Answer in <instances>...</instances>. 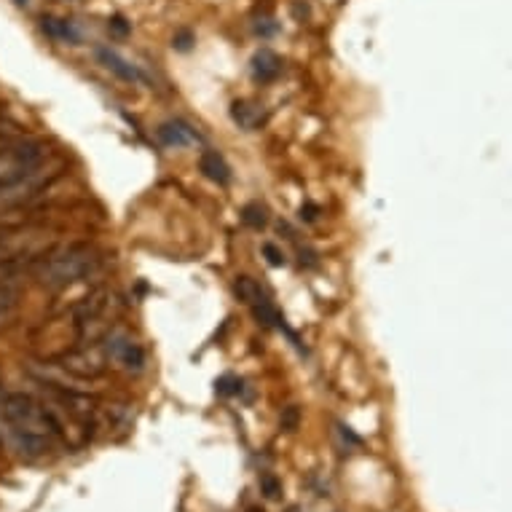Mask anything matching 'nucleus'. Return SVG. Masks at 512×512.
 <instances>
[{
	"instance_id": "obj_2",
	"label": "nucleus",
	"mask_w": 512,
	"mask_h": 512,
	"mask_svg": "<svg viewBox=\"0 0 512 512\" xmlns=\"http://www.w3.org/2000/svg\"><path fill=\"white\" fill-rule=\"evenodd\" d=\"M97 266H100V258L89 244H68V247H54L46 252L38 261L35 277L43 287L59 290V287H70L92 277Z\"/></svg>"
},
{
	"instance_id": "obj_8",
	"label": "nucleus",
	"mask_w": 512,
	"mask_h": 512,
	"mask_svg": "<svg viewBox=\"0 0 512 512\" xmlns=\"http://www.w3.org/2000/svg\"><path fill=\"white\" fill-rule=\"evenodd\" d=\"M250 70H252V78H255V81H261V84H271V81H274V78L282 73V59H279L271 49H261L258 54H255V57H252Z\"/></svg>"
},
{
	"instance_id": "obj_20",
	"label": "nucleus",
	"mask_w": 512,
	"mask_h": 512,
	"mask_svg": "<svg viewBox=\"0 0 512 512\" xmlns=\"http://www.w3.org/2000/svg\"><path fill=\"white\" fill-rule=\"evenodd\" d=\"M9 226H14V223H9ZM9 226H3V223H0V231H3V228H9Z\"/></svg>"
},
{
	"instance_id": "obj_17",
	"label": "nucleus",
	"mask_w": 512,
	"mask_h": 512,
	"mask_svg": "<svg viewBox=\"0 0 512 512\" xmlns=\"http://www.w3.org/2000/svg\"><path fill=\"white\" fill-rule=\"evenodd\" d=\"M301 218H306V220L317 218V207H311V204H309V207H306V210H303V207H301Z\"/></svg>"
},
{
	"instance_id": "obj_3",
	"label": "nucleus",
	"mask_w": 512,
	"mask_h": 512,
	"mask_svg": "<svg viewBox=\"0 0 512 512\" xmlns=\"http://www.w3.org/2000/svg\"><path fill=\"white\" fill-rule=\"evenodd\" d=\"M57 247V236L46 228L9 226L0 231V263L41 261L43 255Z\"/></svg>"
},
{
	"instance_id": "obj_16",
	"label": "nucleus",
	"mask_w": 512,
	"mask_h": 512,
	"mask_svg": "<svg viewBox=\"0 0 512 512\" xmlns=\"http://www.w3.org/2000/svg\"><path fill=\"white\" fill-rule=\"evenodd\" d=\"M261 488H263V494L269 496V499H277L279 496V491H282V488H279V483L274 478H271V475H266V478L261 480Z\"/></svg>"
},
{
	"instance_id": "obj_1",
	"label": "nucleus",
	"mask_w": 512,
	"mask_h": 512,
	"mask_svg": "<svg viewBox=\"0 0 512 512\" xmlns=\"http://www.w3.org/2000/svg\"><path fill=\"white\" fill-rule=\"evenodd\" d=\"M0 419L9 437V445L22 459H43L54 451L59 440V429L54 424V416L43 403H38L33 395L14 392L0 405Z\"/></svg>"
},
{
	"instance_id": "obj_5",
	"label": "nucleus",
	"mask_w": 512,
	"mask_h": 512,
	"mask_svg": "<svg viewBox=\"0 0 512 512\" xmlns=\"http://www.w3.org/2000/svg\"><path fill=\"white\" fill-rule=\"evenodd\" d=\"M102 352H105L108 362H116L118 368H124L126 373L137 376L145 370V349L126 330H110L108 336L102 338Z\"/></svg>"
},
{
	"instance_id": "obj_6",
	"label": "nucleus",
	"mask_w": 512,
	"mask_h": 512,
	"mask_svg": "<svg viewBox=\"0 0 512 512\" xmlns=\"http://www.w3.org/2000/svg\"><path fill=\"white\" fill-rule=\"evenodd\" d=\"M97 59H100V65L105 70H110L113 76L121 78V81H126V84H145L148 81V76H145L143 70L137 68V65H132L129 59L121 57L116 49H108V46H97Z\"/></svg>"
},
{
	"instance_id": "obj_15",
	"label": "nucleus",
	"mask_w": 512,
	"mask_h": 512,
	"mask_svg": "<svg viewBox=\"0 0 512 512\" xmlns=\"http://www.w3.org/2000/svg\"><path fill=\"white\" fill-rule=\"evenodd\" d=\"M282 427H285L287 432H295V429H298V408H287V411L282 413Z\"/></svg>"
},
{
	"instance_id": "obj_9",
	"label": "nucleus",
	"mask_w": 512,
	"mask_h": 512,
	"mask_svg": "<svg viewBox=\"0 0 512 512\" xmlns=\"http://www.w3.org/2000/svg\"><path fill=\"white\" fill-rule=\"evenodd\" d=\"M199 169H202L204 177L212 180V183H231V167H228L226 159H223L218 151H204L202 159H199Z\"/></svg>"
},
{
	"instance_id": "obj_7",
	"label": "nucleus",
	"mask_w": 512,
	"mask_h": 512,
	"mask_svg": "<svg viewBox=\"0 0 512 512\" xmlns=\"http://www.w3.org/2000/svg\"><path fill=\"white\" fill-rule=\"evenodd\" d=\"M156 135H159L161 145H167V148H191V145L199 143V132H196L194 126L185 124L180 118H172V121H164V124L156 129Z\"/></svg>"
},
{
	"instance_id": "obj_18",
	"label": "nucleus",
	"mask_w": 512,
	"mask_h": 512,
	"mask_svg": "<svg viewBox=\"0 0 512 512\" xmlns=\"http://www.w3.org/2000/svg\"><path fill=\"white\" fill-rule=\"evenodd\" d=\"M247 512H263V510L261 507H252V510H247Z\"/></svg>"
},
{
	"instance_id": "obj_4",
	"label": "nucleus",
	"mask_w": 512,
	"mask_h": 512,
	"mask_svg": "<svg viewBox=\"0 0 512 512\" xmlns=\"http://www.w3.org/2000/svg\"><path fill=\"white\" fill-rule=\"evenodd\" d=\"M51 151L43 140H17L0 145V188L19 183L49 161Z\"/></svg>"
},
{
	"instance_id": "obj_19",
	"label": "nucleus",
	"mask_w": 512,
	"mask_h": 512,
	"mask_svg": "<svg viewBox=\"0 0 512 512\" xmlns=\"http://www.w3.org/2000/svg\"><path fill=\"white\" fill-rule=\"evenodd\" d=\"M17 3H19V6H27V0H17Z\"/></svg>"
},
{
	"instance_id": "obj_11",
	"label": "nucleus",
	"mask_w": 512,
	"mask_h": 512,
	"mask_svg": "<svg viewBox=\"0 0 512 512\" xmlns=\"http://www.w3.org/2000/svg\"><path fill=\"white\" fill-rule=\"evenodd\" d=\"M41 27L43 33L54 38V41H62V43H81V33H78V27L68 19H59V17H43L41 19Z\"/></svg>"
},
{
	"instance_id": "obj_13",
	"label": "nucleus",
	"mask_w": 512,
	"mask_h": 512,
	"mask_svg": "<svg viewBox=\"0 0 512 512\" xmlns=\"http://www.w3.org/2000/svg\"><path fill=\"white\" fill-rule=\"evenodd\" d=\"M242 220L250 228H258V231H261V228H266V223H269V210H266L263 204L252 202L242 210Z\"/></svg>"
},
{
	"instance_id": "obj_14",
	"label": "nucleus",
	"mask_w": 512,
	"mask_h": 512,
	"mask_svg": "<svg viewBox=\"0 0 512 512\" xmlns=\"http://www.w3.org/2000/svg\"><path fill=\"white\" fill-rule=\"evenodd\" d=\"M263 255L269 258L271 266H282L285 263V252H279L274 244H263Z\"/></svg>"
},
{
	"instance_id": "obj_10",
	"label": "nucleus",
	"mask_w": 512,
	"mask_h": 512,
	"mask_svg": "<svg viewBox=\"0 0 512 512\" xmlns=\"http://www.w3.org/2000/svg\"><path fill=\"white\" fill-rule=\"evenodd\" d=\"M231 118L242 126L244 132H255V129H261V124H266L263 108L252 105V102H234L231 105Z\"/></svg>"
},
{
	"instance_id": "obj_12",
	"label": "nucleus",
	"mask_w": 512,
	"mask_h": 512,
	"mask_svg": "<svg viewBox=\"0 0 512 512\" xmlns=\"http://www.w3.org/2000/svg\"><path fill=\"white\" fill-rule=\"evenodd\" d=\"M19 309V290L14 285H0V330L11 325Z\"/></svg>"
}]
</instances>
